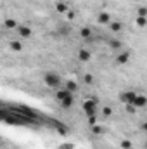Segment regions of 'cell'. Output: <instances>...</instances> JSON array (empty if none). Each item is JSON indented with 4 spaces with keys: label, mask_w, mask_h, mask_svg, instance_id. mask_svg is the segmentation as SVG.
<instances>
[{
    "label": "cell",
    "mask_w": 147,
    "mask_h": 149,
    "mask_svg": "<svg viewBox=\"0 0 147 149\" xmlns=\"http://www.w3.org/2000/svg\"><path fill=\"white\" fill-rule=\"evenodd\" d=\"M43 81H45L47 87H50V88H54V90L61 88V85H62V78H61V74L54 73V71H49V73L43 74Z\"/></svg>",
    "instance_id": "obj_1"
},
{
    "label": "cell",
    "mask_w": 147,
    "mask_h": 149,
    "mask_svg": "<svg viewBox=\"0 0 147 149\" xmlns=\"http://www.w3.org/2000/svg\"><path fill=\"white\" fill-rule=\"evenodd\" d=\"M97 104H99V99H87V101H83L81 109L87 116H95L97 114Z\"/></svg>",
    "instance_id": "obj_2"
},
{
    "label": "cell",
    "mask_w": 147,
    "mask_h": 149,
    "mask_svg": "<svg viewBox=\"0 0 147 149\" xmlns=\"http://www.w3.org/2000/svg\"><path fill=\"white\" fill-rule=\"evenodd\" d=\"M135 97H137V92H135V90H125V92L119 94V101H121L125 106H126V104H133Z\"/></svg>",
    "instance_id": "obj_3"
},
{
    "label": "cell",
    "mask_w": 147,
    "mask_h": 149,
    "mask_svg": "<svg viewBox=\"0 0 147 149\" xmlns=\"http://www.w3.org/2000/svg\"><path fill=\"white\" fill-rule=\"evenodd\" d=\"M133 106H135L137 109L146 108L147 106V97L146 95H142V94H137V97H135V101H133Z\"/></svg>",
    "instance_id": "obj_4"
},
{
    "label": "cell",
    "mask_w": 147,
    "mask_h": 149,
    "mask_svg": "<svg viewBox=\"0 0 147 149\" xmlns=\"http://www.w3.org/2000/svg\"><path fill=\"white\" fill-rule=\"evenodd\" d=\"M16 31H17V35H19L21 38H30L31 35H33V31H31L30 26H19Z\"/></svg>",
    "instance_id": "obj_5"
},
{
    "label": "cell",
    "mask_w": 147,
    "mask_h": 149,
    "mask_svg": "<svg viewBox=\"0 0 147 149\" xmlns=\"http://www.w3.org/2000/svg\"><path fill=\"white\" fill-rule=\"evenodd\" d=\"M130 61V52L128 50H123L121 54L116 56V64H126Z\"/></svg>",
    "instance_id": "obj_6"
},
{
    "label": "cell",
    "mask_w": 147,
    "mask_h": 149,
    "mask_svg": "<svg viewBox=\"0 0 147 149\" xmlns=\"http://www.w3.org/2000/svg\"><path fill=\"white\" fill-rule=\"evenodd\" d=\"M90 57H92V54H90L87 49H80V50H78V61H81V63H88Z\"/></svg>",
    "instance_id": "obj_7"
},
{
    "label": "cell",
    "mask_w": 147,
    "mask_h": 149,
    "mask_svg": "<svg viewBox=\"0 0 147 149\" xmlns=\"http://www.w3.org/2000/svg\"><path fill=\"white\" fill-rule=\"evenodd\" d=\"M69 94H73V92H69V90H66V88H57L54 95H55V101H59V102H61V101H64Z\"/></svg>",
    "instance_id": "obj_8"
},
{
    "label": "cell",
    "mask_w": 147,
    "mask_h": 149,
    "mask_svg": "<svg viewBox=\"0 0 147 149\" xmlns=\"http://www.w3.org/2000/svg\"><path fill=\"white\" fill-rule=\"evenodd\" d=\"M111 21H112V19H111L109 12H101V14L97 16V23H99V24H109Z\"/></svg>",
    "instance_id": "obj_9"
},
{
    "label": "cell",
    "mask_w": 147,
    "mask_h": 149,
    "mask_svg": "<svg viewBox=\"0 0 147 149\" xmlns=\"http://www.w3.org/2000/svg\"><path fill=\"white\" fill-rule=\"evenodd\" d=\"M73 104H74V95L73 94H69L64 101H61V108H62V109H69Z\"/></svg>",
    "instance_id": "obj_10"
},
{
    "label": "cell",
    "mask_w": 147,
    "mask_h": 149,
    "mask_svg": "<svg viewBox=\"0 0 147 149\" xmlns=\"http://www.w3.org/2000/svg\"><path fill=\"white\" fill-rule=\"evenodd\" d=\"M55 10H57L59 14H68V12H69V5L64 3V2H57V3H55Z\"/></svg>",
    "instance_id": "obj_11"
},
{
    "label": "cell",
    "mask_w": 147,
    "mask_h": 149,
    "mask_svg": "<svg viewBox=\"0 0 147 149\" xmlns=\"http://www.w3.org/2000/svg\"><path fill=\"white\" fill-rule=\"evenodd\" d=\"M123 47V42L121 40H118V38H111L109 40V49L111 50H119Z\"/></svg>",
    "instance_id": "obj_12"
},
{
    "label": "cell",
    "mask_w": 147,
    "mask_h": 149,
    "mask_svg": "<svg viewBox=\"0 0 147 149\" xmlns=\"http://www.w3.org/2000/svg\"><path fill=\"white\" fill-rule=\"evenodd\" d=\"M109 30L112 33H119L121 30H123V24L119 23V21H111L109 23Z\"/></svg>",
    "instance_id": "obj_13"
},
{
    "label": "cell",
    "mask_w": 147,
    "mask_h": 149,
    "mask_svg": "<svg viewBox=\"0 0 147 149\" xmlns=\"http://www.w3.org/2000/svg\"><path fill=\"white\" fill-rule=\"evenodd\" d=\"M3 26H5L7 30H17V28H19V24H17L16 19H5V21H3Z\"/></svg>",
    "instance_id": "obj_14"
},
{
    "label": "cell",
    "mask_w": 147,
    "mask_h": 149,
    "mask_svg": "<svg viewBox=\"0 0 147 149\" xmlns=\"http://www.w3.org/2000/svg\"><path fill=\"white\" fill-rule=\"evenodd\" d=\"M64 88L69 90V92H76V90H78V83H76L74 80H68V81L64 83Z\"/></svg>",
    "instance_id": "obj_15"
},
{
    "label": "cell",
    "mask_w": 147,
    "mask_h": 149,
    "mask_svg": "<svg viewBox=\"0 0 147 149\" xmlns=\"http://www.w3.org/2000/svg\"><path fill=\"white\" fill-rule=\"evenodd\" d=\"M80 37L83 38V40H88V38L92 37V30H90L88 26H85V28H81V30H80Z\"/></svg>",
    "instance_id": "obj_16"
},
{
    "label": "cell",
    "mask_w": 147,
    "mask_h": 149,
    "mask_svg": "<svg viewBox=\"0 0 147 149\" xmlns=\"http://www.w3.org/2000/svg\"><path fill=\"white\" fill-rule=\"evenodd\" d=\"M9 45H10V49H12V50H16V52L23 50V43H21V42H17V40H12Z\"/></svg>",
    "instance_id": "obj_17"
},
{
    "label": "cell",
    "mask_w": 147,
    "mask_h": 149,
    "mask_svg": "<svg viewBox=\"0 0 147 149\" xmlns=\"http://www.w3.org/2000/svg\"><path fill=\"white\" fill-rule=\"evenodd\" d=\"M135 23H137L139 28H144V26H147V17H144V16H137Z\"/></svg>",
    "instance_id": "obj_18"
},
{
    "label": "cell",
    "mask_w": 147,
    "mask_h": 149,
    "mask_svg": "<svg viewBox=\"0 0 147 149\" xmlns=\"http://www.w3.org/2000/svg\"><path fill=\"white\" fill-rule=\"evenodd\" d=\"M102 116H104V118L112 116V108H111V106H104V108H102Z\"/></svg>",
    "instance_id": "obj_19"
},
{
    "label": "cell",
    "mask_w": 147,
    "mask_h": 149,
    "mask_svg": "<svg viewBox=\"0 0 147 149\" xmlns=\"http://www.w3.org/2000/svg\"><path fill=\"white\" fill-rule=\"evenodd\" d=\"M121 149H132L133 148V144H132V141H128V139H125V141H121Z\"/></svg>",
    "instance_id": "obj_20"
},
{
    "label": "cell",
    "mask_w": 147,
    "mask_h": 149,
    "mask_svg": "<svg viewBox=\"0 0 147 149\" xmlns=\"http://www.w3.org/2000/svg\"><path fill=\"white\" fill-rule=\"evenodd\" d=\"M83 81L88 83V85H92V83H94V76H92L90 73H85L83 74Z\"/></svg>",
    "instance_id": "obj_21"
},
{
    "label": "cell",
    "mask_w": 147,
    "mask_h": 149,
    "mask_svg": "<svg viewBox=\"0 0 147 149\" xmlns=\"http://www.w3.org/2000/svg\"><path fill=\"white\" fill-rule=\"evenodd\" d=\"M92 132H94V134H102L104 130H102L101 125H94V127H92Z\"/></svg>",
    "instance_id": "obj_22"
},
{
    "label": "cell",
    "mask_w": 147,
    "mask_h": 149,
    "mask_svg": "<svg viewBox=\"0 0 147 149\" xmlns=\"http://www.w3.org/2000/svg\"><path fill=\"white\" fill-rule=\"evenodd\" d=\"M137 16H144V17H147V7H139Z\"/></svg>",
    "instance_id": "obj_23"
},
{
    "label": "cell",
    "mask_w": 147,
    "mask_h": 149,
    "mask_svg": "<svg viewBox=\"0 0 147 149\" xmlns=\"http://www.w3.org/2000/svg\"><path fill=\"white\" fill-rule=\"evenodd\" d=\"M88 123L94 127V125H97V114L95 116H88Z\"/></svg>",
    "instance_id": "obj_24"
},
{
    "label": "cell",
    "mask_w": 147,
    "mask_h": 149,
    "mask_svg": "<svg viewBox=\"0 0 147 149\" xmlns=\"http://www.w3.org/2000/svg\"><path fill=\"white\" fill-rule=\"evenodd\" d=\"M59 149H73V144L71 142H64L62 146H59Z\"/></svg>",
    "instance_id": "obj_25"
},
{
    "label": "cell",
    "mask_w": 147,
    "mask_h": 149,
    "mask_svg": "<svg viewBox=\"0 0 147 149\" xmlns=\"http://www.w3.org/2000/svg\"><path fill=\"white\" fill-rule=\"evenodd\" d=\"M66 16H68V19H69V21H71V19H74V16H76V14H74L73 10H69V12H68V14H66Z\"/></svg>",
    "instance_id": "obj_26"
},
{
    "label": "cell",
    "mask_w": 147,
    "mask_h": 149,
    "mask_svg": "<svg viewBox=\"0 0 147 149\" xmlns=\"http://www.w3.org/2000/svg\"><path fill=\"white\" fill-rule=\"evenodd\" d=\"M140 130H142V132H147V121H144V123L140 125Z\"/></svg>",
    "instance_id": "obj_27"
},
{
    "label": "cell",
    "mask_w": 147,
    "mask_h": 149,
    "mask_svg": "<svg viewBox=\"0 0 147 149\" xmlns=\"http://www.w3.org/2000/svg\"><path fill=\"white\" fill-rule=\"evenodd\" d=\"M132 149H133V148H132Z\"/></svg>",
    "instance_id": "obj_28"
}]
</instances>
